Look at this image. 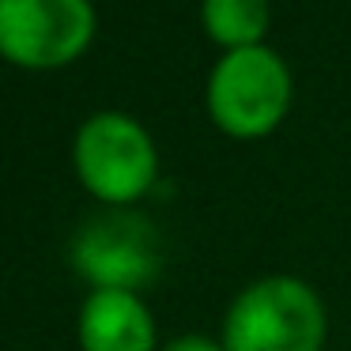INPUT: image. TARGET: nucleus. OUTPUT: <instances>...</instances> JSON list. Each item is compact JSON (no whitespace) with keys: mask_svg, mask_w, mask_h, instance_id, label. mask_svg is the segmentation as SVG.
I'll return each mask as SVG.
<instances>
[{"mask_svg":"<svg viewBox=\"0 0 351 351\" xmlns=\"http://www.w3.org/2000/svg\"><path fill=\"white\" fill-rule=\"evenodd\" d=\"M321 302L291 276L253 283L227 313V351H317Z\"/></svg>","mask_w":351,"mask_h":351,"instance_id":"obj_1","label":"nucleus"},{"mask_svg":"<svg viewBox=\"0 0 351 351\" xmlns=\"http://www.w3.org/2000/svg\"><path fill=\"white\" fill-rule=\"evenodd\" d=\"M287 69L272 49L242 46L230 49L212 72V114L223 129L238 136H257L265 132L287 106Z\"/></svg>","mask_w":351,"mask_h":351,"instance_id":"obj_2","label":"nucleus"},{"mask_svg":"<svg viewBox=\"0 0 351 351\" xmlns=\"http://www.w3.org/2000/svg\"><path fill=\"white\" fill-rule=\"evenodd\" d=\"M76 167L99 197L129 200L152 182L155 152L132 117L95 114L76 136Z\"/></svg>","mask_w":351,"mask_h":351,"instance_id":"obj_3","label":"nucleus"},{"mask_svg":"<svg viewBox=\"0 0 351 351\" xmlns=\"http://www.w3.org/2000/svg\"><path fill=\"white\" fill-rule=\"evenodd\" d=\"M91 34L87 0H0V49L23 64H61Z\"/></svg>","mask_w":351,"mask_h":351,"instance_id":"obj_4","label":"nucleus"},{"mask_svg":"<svg viewBox=\"0 0 351 351\" xmlns=\"http://www.w3.org/2000/svg\"><path fill=\"white\" fill-rule=\"evenodd\" d=\"M72 261L110 291H125L144 283L155 272L152 230L136 215H110L91 219L72 242Z\"/></svg>","mask_w":351,"mask_h":351,"instance_id":"obj_5","label":"nucleus"},{"mask_svg":"<svg viewBox=\"0 0 351 351\" xmlns=\"http://www.w3.org/2000/svg\"><path fill=\"white\" fill-rule=\"evenodd\" d=\"M80 336L87 351H147L152 317L129 291L99 287L80 313Z\"/></svg>","mask_w":351,"mask_h":351,"instance_id":"obj_6","label":"nucleus"},{"mask_svg":"<svg viewBox=\"0 0 351 351\" xmlns=\"http://www.w3.org/2000/svg\"><path fill=\"white\" fill-rule=\"evenodd\" d=\"M204 23L219 42L242 49L261 38L268 23L265 0H204Z\"/></svg>","mask_w":351,"mask_h":351,"instance_id":"obj_7","label":"nucleus"},{"mask_svg":"<svg viewBox=\"0 0 351 351\" xmlns=\"http://www.w3.org/2000/svg\"><path fill=\"white\" fill-rule=\"evenodd\" d=\"M162 351H219L212 340H204V336H182V340L167 343Z\"/></svg>","mask_w":351,"mask_h":351,"instance_id":"obj_8","label":"nucleus"}]
</instances>
